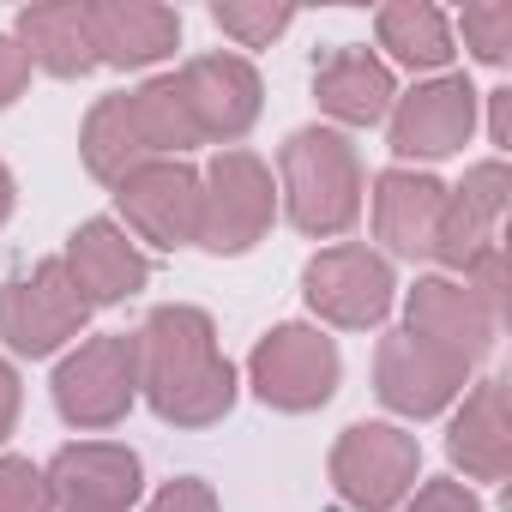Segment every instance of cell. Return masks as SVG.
<instances>
[{
	"instance_id": "1",
	"label": "cell",
	"mask_w": 512,
	"mask_h": 512,
	"mask_svg": "<svg viewBox=\"0 0 512 512\" xmlns=\"http://www.w3.org/2000/svg\"><path fill=\"white\" fill-rule=\"evenodd\" d=\"M139 344V392L169 428H211L235 410V368L217 350V326L205 308H151L133 332Z\"/></svg>"
},
{
	"instance_id": "2",
	"label": "cell",
	"mask_w": 512,
	"mask_h": 512,
	"mask_svg": "<svg viewBox=\"0 0 512 512\" xmlns=\"http://www.w3.org/2000/svg\"><path fill=\"white\" fill-rule=\"evenodd\" d=\"M199 145V127L187 115V97L169 79H145L139 91H121V97H103L91 115H85V133H79V151H85V169L97 181H121L157 157H181Z\"/></svg>"
},
{
	"instance_id": "3",
	"label": "cell",
	"mask_w": 512,
	"mask_h": 512,
	"mask_svg": "<svg viewBox=\"0 0 512 512\" xmlns=\"http://www.w3.org/2000/svg\"><path fill=\"white\" fill-rule=\"evenodd\" d=\"M362 157L356 145L338 133V127H302L284 139L278 151V199H284V217L302 229V235H344L356 217H362Z\"/></svg>"
},
{
	"instance_id": "4",
	"label": "cell",
	"mask_w": 512,
	"mask_h": 512,
	"mask_svg": "<svg viewBox=\"0 0 512 512\" xmlns=\"http://www.w3.org/2000/svg\"><path fill=\"white\" fill-rule=\"evenodd\" d=\"M278 217V181L272 169L229 145L211 157V169L199 175V247L205 253H247Z\"/></svg>"
},
{
	"instance_id": "5",
	"label": "cell",
	"mask_w": 512,
	"mask_h": 512,
	"mask_svg": "<svg viewBox=\"0 0 512 512\" xmlns=\"http://www.w3.org/2000/svg\"><path fill=\"white\" fill-rule=\"evenodd\" d=\"M247 380L260 392V404H272L284 416H308V410L332 404L344 362L320 326H272L247 356Z\"/></svg>"
},
{
	"instance_id": "6",
	"label": "cell",
	"mask_w": 512,
	"mask_h": 512,
	"mask_svg": "<svg viewBox=\"0 0 512 512\" xmlns=\"http://www.w3.org/2000/svg\"><path fill=\"white\" fill-rule=\"evenodd\" d=\"M139 398V344L133 332H103L85 338L61 368H55V410L67 428H115Z\"/></svg>"
},
{
	"instance_id": "7",
	"label": "cell",
	"mask_w": 512,
	"mask_h": 512,
	"mask_svg": "<svg viewBox=\"0 0 512 512\" xmlns=\"http://www.w3.org/2000/svg\"><path fill=\"white\" fill-rule=\"evenodd\" d=\"M416 470H422V446L398 422H356L332 446V488L356 512H392L398 500H410Z\"/></svg>"
},
{
	"instance_id": "8",
	"label": "cell",
	"mask_w": 512,
	"mask_h": 512,
	"mask_svg": "<svg viewBox=\"0 0 512 512\" xmlns=\"http://www.w3.org/2000/svg\"><path fill=\"white\" fill-rule=\"evenodd\" d=\"M302 296H308V308H314L326 326L368 332V326H380V320L392 314L398 278H392V266L380 260L374 247L338 241V247H326V253H314V260H308Z\"/></svg>"
},
{
	"instance_id": "9",
	"label": "cell",
	"mask_w": 512,
	"mask_h": 512,
	"mask_svg": "<svg viewBox=\"0 0 512 512\" xmlns=\"http://www.w3.org/2000/svg\"><path fill=\"white\" fill-rule=\"evenodd\" d=\"M91 320V302L73 290L61 260H43L31 272H19L7 290H0V338H7L13 356H55L67 338H79Z\"/></svg>"
},
{
	"instance_id": "10",
	"label": "cell",
	"mask_w": 512,
	"mask_h": 512,
	"mask_svg": "<svg viewBox=\"0 0 512 512\" xmlns=\"http://www.w3.org/2000/svg\"><path fill=\"white\" fill-rule=\"evenodd\" d=\"M115 205L127 217V229L151 247H193L199 241V169H187L181 157H157L133 175L115 181Z\"/></svg>"
},
{
	"instance_id": "11",
	"label": "cell",
	"mask_w": 512,
	"mask_h": 512,
	"mask_svg": "<svg viewBox=\"0 0 512 512\" xmlns=\"http://www.w3.org/2000/svg\"><path fill=\"white\" fill-rule=\"evenodd\" d=\"M476 85L464 73H440V79H422L416 91H404L392 103V157H452L470 145L476 133Z\"/></svg>"
},
{
	"instance_id": "12",
	"label": "cell",
	"mask_w": 512,
	"mask_h": 512,
	"mask_svg": "<svg viewBox=\"0 0 512 512\" xmlns=\"http://www.w3.org/2000/svg\"><path fill=\"white\" fill-rule=\"evenodd\" d=\"M49 494L55 512H133L145 488V464L133 446L115 440H73L49 458Z\"/></svg>"
},
{
	"instance_id": "13",
	"label": "cell",
	"mask_w": 512,
	"mask_h": 512,
	"mask_svg": "<svg viewBox=\"0 0 512 512\" xmlns=\"http://www.w3.org/2000/svg\"><path fill=\"white\" fill-rule=\"evenodd\" d=\"M181 97H187V115L199 127V145H235L247 139V127L260 121V103H266V85L253 73V61L241 55H193L181 73H175Z\"/></svg>"
},
{
	"instance_id": "14",
	"label": "cell",
	"mask_w": 512,
	"mask_h": 512,
	"mask_svg": "<svg viewBox=\"0 0 512 512\" xmlns=\"http://www.w3.org/2000/svg\"><path fill=\"white\" fill-rule=\"evenodd\" d=\"M464 386H470V368L440 356L434 344H422L410 332H386L380 350H374V392H380L386 410H398L410 422L440 416Z\"/></svg>"
},
{
	"instance_id": "15",
	"label": "cell",
	"mask_w": 512,
	"mask_h": 512,
	"mask_svg": "<svg viewBox=\"0 0 512 512\" xmlns=\"http://www.w3.org/2000/svg\"><path fill=\"white\" fill-rule=\"evenodd\" d=\"M404 332L422 338V344H434L440 356L476 368V362L494 350L500 320H494L464 284H452V278H416V290H410V302H404Z\"/></svg>"
},
{
	"instance_id": "16",
	"label": "cell",
	"mask_w": 512,
	"mask_h": 512,
	"mask_svg": "<svg viewBox=\"0 0 512 512\" xmlns=\"http://www.w3.org/2000/svg\"><path fill=\"white\" fill-rule=\"evenodd\" d=\"M61 266L73 278V290L91 302V308H115L127 296H139L151 284V260L139 253V241L109 223V217H91L67 235V253H61Z\"/></svg>"
},
{
	"instance_id": "17",
	"label": "cell",
	"mask_w": 512,
	"mask_h": 512,
	"mask_svg": "<svg viewBox=\"0 0 512 512\" xmlns=\"http://www.w3.org/2000/svg\"><path fill=\"white\" fill-rule=\"evenodd\" d=\"M500 211H506V163L488 157L458 187H446V205H440V223H434V253H428V260L464 272L482 247H494Z\"/></svg>"
},
{
	"instance_id": "18",
	"label": "cell",
	"mask_w": 512,
	"mask_h": 512,
	"mask_svg": "<svg viewBox=\"0 0 512 512\" xmlns=\"http://www.w3.org/2000/svg\"><path fill=\"white\" fill-rule=\"evenodd\" d=\"M85 13H91L97 67H121V73L157 67L181 43V13L151 7V0H85Z\"/></svg>"
},
{
	"instance_id": "19",
	"label": "cell",
	"mask_w": 512,
	"mask_h": 512,
	"mask_svg": "<svg viewBox=\"0 0 512 512\" xmlns=\"http://www.w3.org/2000/svg\"><path fill=\"white\" fill-rule=\"evenodd\" d=\"M314 97H320V109H326L332 121H344V127H374V121L392 115L398 79H392V67H386L374 49L344 43V49H326V55L314 61Z\"/></svg>"
},
{
	"instance_id": "20",
	"label": "cell",
	"mask_w": 512,
	"mask_h": 512,
	"mask_svg": "<svg viewBox=\"0 0 512 512\" xmlns=\"http://www.w3.org/2000/svg\"><path fill=\"white\" fill-rule=\"evenodd\" d=\"M446 187L416 169H386L374 181V235L398 260H428L434 253V223H440Z\"/></svg>"
},
{
	"instance_id": "21",
	"label": "cell",
	"mask_w": 512,
	"mask_h": 512,
	"mask_svg": "<svg viewBox=\"0 0 512 512\" xmlns=\"http://www.w3.org/2000/svg\"><path fill=\"white\" fill-rule=\"evenodd\" d=\"M452 464L470 482H506L512 470V422H506V380H476L464 392V410L452 416L446 434Z\"/></svg>"
},
{
	"instance_id": "22",
	"label": "cell",
	"mask_w": 512,
	"mask_h": 512,
	"mask_svg": "<svg viewBox=\"0 0 512 512\" xmlns=\"http://www.w3.org/2000/svg\"><path fill=\"white\" fill-rule=\"evenodd\" d=\"M19 49L31 55V67H43L49 79H85L97 67V43H91V13L85 0H43V7L19 13Z\"/></svg>"
},
{
	"instance_id": "23",
	"label": "cell",
	"mask_w": 512,
	"mask_h": 512,
	"mask_svg": "<svg viewBox=\"0 0 512 512\" xmlns=\"http://www.w3.org/2000/svg\"><path fill=\"white\" fill-rule=\"evenodd\" d=\"M374 37H380V49H386L398 67H410V73H434V79H440L446 61L458 55V49H452V25H446V13L422 7V0H392V7H380Z\"/></svg>"
},
{
	"instance_id": "24",
	"label": "cell",
	"mask_w": 512,
	"mask_h": 512,
	"mask_svg": "<svg viewBox=\"0 0 512 512\" xmlns=\"http://www.w3.org/2000/svg\"><path fill=\"white\" fill-rule=\"evenodd\" d=\"M211 25L223 31V37H235L241 49H266V43H278L290 25H296V13L290 7H272V0H217L211 7Z\"/></svg>"
},
{
	"instance_id": "25",
	"label": "cell",
	"mask_w": 512,
	"mask_h": 512,
	"mask_svg": "<svg viewBox=\"0 0 512 512\" xmlns=\"http://www.w3.org/2000/svg\"><path fill=\"white\" fill-rule=\"evenodd\" d=\"M458 31H464V49L482 67H506V55H512V7L506 0H476V7H464Z\"/></svg>"
},
{
	"instance_id": "26",
	"label": "cell",
	"mask_w": 512,
	"mask_h": 512,
	"mask_svg": "<svg viewBox=\"0 0 512 512\" xmlns=\"http://www.w3.org/2000/svg\"><path fill=\"white\" fill-rule=\"evenodd\" d=\"M0 512H55V494H49V476L31 464V458H0Z\"/></svg>"
},
{
	"instance_id": "27",
	"label": "cell",
	"mask_w": 512,
	"mask_h": 512,
	"mask_svg": "<svg viewBox=\"0 0 512 512\" xmlns=\"http://www.w3.org/2000/svg\"><path fill=\"white\" fill-rule=\"evenodd\" d=\"M145 512H217V488L199 476H175V482H163V494Z\"/></svg>"
},
{
	"instance_id": "28",
	"label": "cell",
	"mask_w": 512,
	"mask_h": 512,
	"mask_svg": "<svg viewBox=\"0 0 512 512\" xmlns=\"http://www.w3.org/2000/svg\"><path fill=\"white\" fill-rule=\"evenodd\" d=\"M404 512H482V500L470 494V482L440 476V482H422V488H416V500H410Z\"/></svg>"
},
{
	"instance_id": "29",
	"label": "cell",
	"mask_w": 512,
	"mask_h": 512,
	"mask_svg": "<svg viewBox=\"0 0 512 512\" xmlns=\"http://www.w3.org/2000/svg\"><path fill=\"white\" fill-rule=\"evenodd\" d=\"M25 85H31V55L19 49V37L0 31V109H13L25 97Z\"/></svg>"
},
{
	"instance_id": "30",
	"label": "cell",
	"mask_w": 512,
	"mask_h": 512,
	"mask_svg": "<svg viewBox=\"0 0 512 512\" xmlns=\"http://www.w3.org/2000/svg\"><path fill=\"white\" fill-rule=\"evenodd\" d=\"M19 404H25V386H19V374H13V362L0 356V440H7L13 428H19Z\"/></svg>"
},
{
	"instance_id": "31",
	"label": "cell",
	"mask_w": 512,
	"mask_h": 512,
	"mask_svg": "<svg viewBox=\"0 0 512 512\" xmlns=\"http://www.w3.org/2000/svg\"><path fill=\"white\" fill-rule=\"evenodd\" d=\"M506 115H512V91H488V139H494V151H506Z\"/></svg>"
},
{
	"instance_id": "32",
	"label": "cell",
	"mask_w": 512,
	"mask_h": 512,
	"mask_svg": "<svg viewBox=\"0 0 512 512\" xmlns=\"http://www.w3.org/2000/svg\"><path fill=\"white\" fill-rule=\"evenodd\" d=\"M13 205H19V181H13V169H7V163H0V229H7Z\"/></svg>"
}]
</instances>
